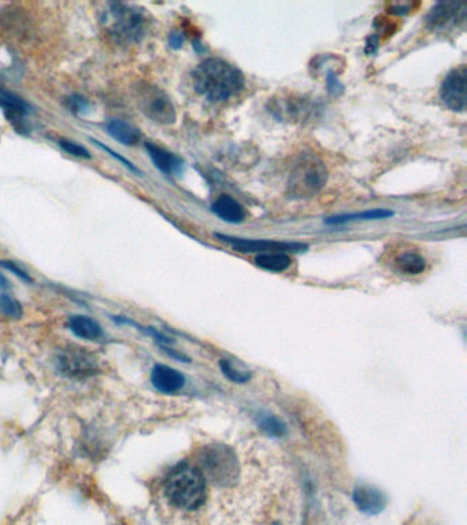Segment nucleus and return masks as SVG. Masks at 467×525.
Listing matches in <instances>:
<instances>
[{
    "instance_id": "obj_1",
    "label": "nucleus",
    "mask_w": 467,
    "mask_h": 525,
    "mask_svg": "<svg viewBox=\"0 0 467 525\" xmlns=\"http://www.w3.org/2000/svg\"><path fill=\"white\" fill-rule=\"evenodd\" d=\"M192 78L196 92L213 103H225L245 87L244 74L236 66L218 58L203 61Z\"/></svg>"
},
{
    "instance_id": "obj_2",
    "label": "nucleus",
    "mask_w": 467,
    "mask_h": 525,
    "mask_svg": "<svg viewBox=\"0 0 467 525\" xmlns=\"http://www.w3.org/2000/svg\"><path fill=\"white\" fill-rule=\"evenodd\" d=\"M166 497L175 506L195 510L206 501V481L201 471L189 464H179L165 483Z\"/></svg>"
},
{
    "instance_id": "obj_3",
    "label": "nucleus",
    "mask_w": 467,
    "mask_h": 525,
    "mask_svg": "<svg viewBox=\"0 0 467 525\" xmlns=\"http://www.w3.org/2000/svg\"><path fill=\"white\" fill-rule=\"evenodd\" d=\"M328 182V170L324 162L312 153H305L290 171L287 195L295 200L317 196Z\"/></svg>"
},
{
    "instance_id": "obj_4",
    "label": "nucleus",
    "mask_w": 467,
    "mask_h": 525,
    "mask_svg": "<svg viewBox=\"0 0 467 525\" xmlns=\"http://www.w3.org/2000/svg\"><path fill=\"white\" fill-rule=\"evenodd\" d=\"M134 96L140 111L153 122L159 125H172L176 122V109L162 89L150 84H140L134 89Z\"/></svg>"
},
{
    "instance_id": "obj_5",
    "label": "nucleus",
    "mask_w": 467,
    "mask_h": 525,
    "mask_svg": "<svg viewBox=\"0 0 467 525\" xmlns=\"http://www.w3.org/2000/svg\"><path fill=\"white\" fill-rule=\"evenodd\" d=\"M440 99L452 111L463 112L467 103V70L465 66L456 67L447 74L440 87Z\"/></svg>"
},
{
    "instance_id": "obj_6",
    "label": "nucleus",
    "mask_w": 467,
    "mask_h": 525,
    "mask_svg": "<svg viewBox=\"0 0 467 525\" xmlns=\"http://www.w3.org/2000/svg\"><path fill=\"white\" fill-rule=\"evenodd\" d=\"M217 237L223 242L229 243L235 251L242 253H254V252H302L307 249L306 243L302 242H287V241L273 240H245V239H235L229 236L217 234Z\"/></svg>"
},
{
    "instance_id": "obj_7",
    "label": "nucleus",
    "mask_w": 467,
    "mask_h": 525,
    "mask_svg": "<svg viewBox=\"0 0 467 525\" xmlns=\"http://www.w3.org/2000/svg\"><path fill=\"white\" fill-rule=\"evenodd\" d=\"M466 4L465 3H439L432 8L427 16V26L432 30H445L465 22Z\"/></svg>"
},
{
    "instance_id": "obj_8",
    "label": "nucleus",
    "mask_w": 467,
    "mask_h": 525,
    "mask_svg": "<svg viewBox=\"0 0 467 525\" xmlns=\"http://www.w3.org/2000/svg\"><path fill=\"white\" fill-rule=\"evenodd\" d=\"M59 368L71 378H87L97 371L93 357L83 349H66L59 357Z\"/></svg>"
},
{
    "instance_id": "obj_9",
    "label": "nucleus",
    "mask_w": 467,
    "mask_h": 525,
    "mask_svg": "<svg viewBox=\"0 0 467 525\" xmlns=\"http://www.w3.org/2000/svg\"><path fill=\"white\" fill-rule=\"evenodd\" d=\"M112 16L115 18L114 22V33L121 36L122 39L136 42L140 39L144 30V18L141 14L136 13L125 6H117L112 10Z\"/></svg>"
},
{
    "instance_id": "obj_10",
    "label": "nucleus",
    "mask_w": 467,
    "mask_h": 525,
    "mask_svg": "<svg viewBox=\"0 0 467 525\" xmlns=\"http://www.w3.org/2000/svg\"><path fill=\"white\" fill-rule=\"evenodd\" d=\"M151 382L158 392L175 394L184 387L185 378L181 372L172 367L158 364L151 372Z\"/></svg>"
},
{
    "instance_id": "obj_11",
    "label": "nucleus",
    "mask_w": 467,
    "mask_h": 525,
    "mask_svg": "<svg viewBox=\"0 0 467 525\" xmlns=\"http://www.w3.org/2000/svg\"><path fill=\"white\" fill-rule=\"evenodd\" d=\"M354 502L366 514H379L386 506V498L382 491L372 485H359L354 491Z\"/></svg>"
},
{
    "instance_id": "obj_12",
    "label": "nucleus",
    "mask_w": 467,
    "mask_h": 525,
    "mask_svg": "<svg viewBox=\"0 0 467 525\" xmlns=\"http://www.w3.org/2000/svg\"><path fill=\"white\" fill-rule=\"evenodd\" d=\"M146 150L150 155L153 163L155 164L156 169L162 171L163 174L173 175L178 174L182 169V162L176 155L169 152L165 148H160L155 144L147 143Z\"/></svg>"
},
{
    "instance_id": "obj_13",
    "label": "nucleus",
    "mask_w": 467,
    "mask_h": 525,
    "mask_svg": "<svg viewBox=\"0 0 467 525\" xmlns=\"http://www.w3.org/2000/svg\"><path fill=\"white\" fill-rule=\"evenodd\" d=\"M213 212L227 223H242L247 217L245 208L233 197L223 195L213 204Z\"/></svg>"
},
{
    "instance_id": "obj_14",
    "label": "nucleus",
    "mask_w": 467,
    "mask_h": 525,
    "mask_svg": "<svg viewBox=\"0 0 467 525\" xmlns=\"http://www.w3.org/2000/svg\"><path fill=\"white\" fill-rule=\"evenodd\" d=\"M69 328L76 337L87 341H96L103 335L102 326L92 318L83 315L71 316L69 319Z\"/></svg>"
},
{
    "instance_id": "obj_15",
    "label": "nucleus",
    "mask_w": 467,
    "mask_h": 525,
    "mask_svg": "<svg viewBox=\"0 0 467 525\" xmlns=\"http://www.w3.org/2000/svg\"><path fill=\"white\" fill-rule=\"evenodd\" d=\"M106 131L112 135V138L124 145H136L140 140V133L134 128L131 123L121 121V119H112L106 125Z\"/></svg>"
},
{
    "instance_id": "obj_16",
    "label": "nucleus",
    "mask_w": 467,
    "mask_h": 525,
    "mask_svg": "<svg viewBox=\"0 0 467 525\" xmlns=\"http://www.w3.org/2000/svg\"><path fill=\"white\" fill-rule=\"evenodd\" d=\"M255 264L266 271L271 272H284L292 264V259L288 253L271 252V253H259L255 258Z\"/></svg>"
},
{
    "instance_id": "obj_17",
    "label": "nucleus",
    "mask_w": 467,
    "mask_h": 525,
    "mask_svg": "<svg viewBox=\"0 0 467 525\" xmlns=\"http://www.w3.org/2000/svg\"><path fill=\"white\" fill-rule=\"evenodd\" d=\"M395 264L398 267V270L406 274V275H418V274H422L426 268V260L423 258L421 253L418 252H414V251H406L401 253Z\"/></svg>"
},
{
    "instance_id": "obj_18",
    "label": "nucleus",
    "mask_w": 467,
    "mask_h": 525,
    "mask_svg": "<svg viewBox=\"0 0 467 525\" xmlns=\"http://www.w3.org/2000/svg\"><path fill=\"white\" fill-rule=\"evenodd\" d=\"M8 289V281L0 274V312L8 318L20 319L23 316V306L13 296L7 294Z\"/></svg>"
},
{
    "instance_id": "obj_19",
    "label": "nucleus",
    "mask_w": 467,
    "mask_h": 525,
    "mask_svg": "<svg viewBox=\"0 0 467 525\" xmlns=\"http://www.w3.org/2000/svg\"><path fill=\"white\" fill-rule=\"evenodd\" d=\"M394 212L388 210H372L360 214H350V215H338L333 218L326 219L328 224H344L348 222H356V220H376V219H385L392 217Z\"/></svg>"
},
{
    "instance_id": "obj_20",
    "label": "nucleus",
    "mask_w": 467,
    "mask_h": 525,
    "mask_svg": "<svg viewBox=\"0 0 467 525\" xmlns=\"http://www.w3.org/2000/svg\"><path fill=\"white\" fill-rule=\"evenodd\" d=\"M261 426L266 433H268L273 437H283L287 433L285 426L278 418H276L273 416H266L265 418H262Z\"/></svg>"
},
{
    "instance_id": "obj_21",
    "label": "nucleus",
    "mask_w": 467,
    "mask_h": 525,
    "mask_svg": "<svg viewBox=\"0 0 467 525\" xmlns=\"http://www.w3.org/2000/svg\"><path fill=\"white\" fill-rule=\"evenodd\" d=\"M220 367L223 370V375L226 378H229L230 380L236 382V383H244V382H247L249 379V373H245V372H240L239 370H236L229 360H221Z\"/></svg>"
},
{
    "instance_id": "obj_22",
    "label": "nucleus",
    "mask_w": 467,
    "mask_h": 525,
    "mask_svg": "<svg viewBox=\"0 0 467 525\" xmlns=\"http://www.w3.org/2000/svg\"><path fill=\"white\" fill-rule=\"evenodd\" d=\"M59 147L65 151V152L71 155V156H76V157H81V159H90V153L88 152L87 148H84L83 145L80 144H76L74 141H70V140H59Z\"/></svg>"
},
{
    "instance_id": "obj_23",
    "label": "nucleus",
    "mask_w": 467,
    "mask_h": 525,
    "mask_svg": "<svg viewBox=\"0 0 467 525\" xmlns=\"http://www.w3.org/2000/svg\"><path fill=\"white\" fill-rule=\"evenodd\" d=\"M0 265L4 267L6 270L11 271L13 274H16L18 278H21L23 281H26V282H32V278L29 277V274H28L25 270H23L20 265H17V262L3 260V262H0Z\"/></svg>"
},
{
    "instance_id": "obj_24",
    "label": "nucleus",
    "mask_w": 467,
    "mask_h": 525,
    "mask_svg": "<svg viewBox=\"0 0 467 525\" xmlns=\"http://www.w3.org/2000/svg\"><path fill=\"white\" fill-rule=\"evenodd\" d=\"M92 141H93V143H95L96 145H99L100 148H103V150H105L106 152H109V155H110V156H114V157H115L117 160H119L121 163H124V164H125V166H126V167H128V169H129L131 171H134V173H136V174H140V170H138V169H137V167H136L134 164H132V163H131V162H129L128 159H125L124 156H119V155L115 152V151H112V150H110L109 147H106L105 144H100L99 141H95V140H92Z\"/></svg>"
},
{
    "instance_id": "obj_25",
    "label": "nucleus",
    "mask_w": 467,
    "mask_h": 525,
    "mask_svg": "<svg viewBox=\"0 0 467 525\" xmlns=\"http://www.w3.org/2000/svg\"><path fill=\"white\" fill-rule=\"evenodd\" d=\"M0 106L6 107V109H11V111H23V103L18 102L17 99H13V97H4V96H0Z\"/></svg>"
},
{
    "instance_id": "obj_26",
    "label": "nucleus",
    "mask_w": 467,
    "mask_h": 525,
    "mask_svg": "<svg viewBox=\"0 0 467 525\" xmlns=\"http://www.w3.org/2000/svg\"><path fill=\"white\" fill-rule=\"evenodd\" d=\"M410 8H411V4H394L391 7L392 13H396V14H401V13L406 14L410 11Z\"/></svg>"
},
{
    "instance_id": "obj_27",
    "label": "nucleus",
    "mask_w": 467,
    "mask_h": 525,
    "mask_svg": "<svg viewBox=\"0 0 467 525\" xmlns=\"http://www.w3.org/2000/svg\"><path fill=\"white\" fill-rule=\"evenodd\" d=\"M182 43H184V37H182L181 33H173L170 36V45L173 48H179L182 45Z\"/></svg>"
}]
</instances>
